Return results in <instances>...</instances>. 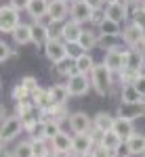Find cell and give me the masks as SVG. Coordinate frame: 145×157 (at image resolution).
Wrapping results in <instances>:
<instances>
[{
    "label": "cell",
    "mask_w": 145,
    "mask_h": 157,
    "mask_svg": "<svg viewBox=\"0 0 145 157\" xmlns=\"http://www.w3.org/2000/svg\"><path fill=\"white\" fill-rule=\"evenodd\" d=\"M86 2H88L93 9H103V6H105V0H86Z\"/></svg>",
    "instance_id": "obj_43"
},
{
    "label": "cell",
    "mask_w": 145,
    "mask_h": 157,
    "mask_svg": "<svg viewBox=\"0 0 145 157\" xmlns=\"http://www.w3.org/2000/svg\"><path fill=\"white\" fill-rule=\"evenodd\" d=\"M42 48H44V57H46L53 65L59 63V61H63L65 57H70V55H67V42H63L61 38H50Z\"/></svg>",
    "instance_id": "obj_5"
},
{
    "label": "cell",
    "mask_w": 145,
    "mask_h": 157,
    "mask_svg": "<svg viewBox=\"0 0 145 157\" xmlns=\"http://www.w3.org/2000/svg\"><path fill=\"white\" fill-rule=\"evenodd\" d=\"M9 4H11V6H15L17 11H27L30 0H9Z\"/></svg>",
    "instance_id": "obj_41"
},
{
    "label": "cell",
    "mask_w": 145,
    "mask_h": 157,
    "mask_svg": "<svg viewBox=\"0 0 145 157\" xmlns=\"http://www.w3.org/2000/svg\"><path fill=\"white\" fill-rule=\"evenodd\" d=\"M103 63H105V67H107L109 71L114 73H120L124 67H126V50L122 48H109L105 52V57H103Z\"/></svg>",
    "instance_id": "obj_8"
},
{
    "label": "cell",
    "mask_w": 145,
    "mask_h": 157,
    "mask_svg": "<svg viewBox=\"0 0 145 157\" xmlns=\"http://www.w3.org/2000/svg\"><path fill=\"white\" fill-rule=\"evenodd\" d=\"M124 149L128 155H143L145 153V134L135 132L133 136H128L124 140Z\"/></svg>",
    "instance_id": "obj_17"
},
{
    "label": "cell",
    "mask_w": 145,
    "mask_h": 157,
    "mask_svg": "<svg viewBox=\"0 0 145 157\" xmlns=\"http://www.w3.org/2000/svg\"><path fill=\"white\" fill-rule=\"evenodd\" d=\"M120 101L122 103H141V101H145V97L137 90L135 84H124L120 90Z\"/></svg>",
    "instance_id": "obj_26"
},
{
    "label": "cell",
    "mask_w": 145,
    "mask_h": 157,
    "mask_svg": "<svg viewBox=\"0 0 145 157\" xmlns=\"http://www.w3.org/2000/svg\"><path fill=\"white\" fill-rule=\"evenodd\" d=\"M55 71L59 73V75H63V78H70V75H74V73H78V69H76V59L65 57L63 61L55 63Z\"/></svg>",
    "instance_id": "obj_30"
},
{
    "label": "cell",
    "mask_w": 145,
    "mask_h": 157,
    "mask_svg": "<svg viewBox=\"0 0 145 157\" xmlns=\"http://www.w3.org/2000/svg\"><path fill=\"white\" fill-rule=\"evenodd\" d=\"M131 17H133L135 23H139L141 27H145V4H137L131 13Z\"/></svg>",
    "instance_id": "obj_34"
},
{
    "label": "cell",
    "mask_w": 145,
    "mask_h": 157,
    "mask_svg": "<svg viewBox=\"0 0 145 157\" xmlns=\"http://www.w3.org/2000/svg\"><path fill=\"white\" fill-rule=\"evenodd\" d=\"M141 50L145 52V36H143V42H141Z\"/></svg>",
    "instance_id": "obj_48"
},
{
    "label": "cell",
    "mask_w": 145,
    "mask_h": 157,
    "mask_svg": "<svg viewBox=\"0 0 145 157\" xmlns=\"http://www.w3.org/2000/svg\"><path fill=\"white\" fill-rule=\"evenodd\" d=\"M91 84L99 97H109L114 88V71H109L105 63H97L91 71Z\"/></svg>",
    "instance_id": "obj_1"
},
{
    "label": "cell",
    "mask_w": 145,
    "mask_h": 157,
    "mask_svg": "<svg viewBox=\"0 0 145 157\" xmlns=\"http://www.w3.org/2000/svg\"><path fill=\"white\" fill-rule=\"evenodd\" d=\"M19 15H21V11H17L15 6L2 4V9H0V32L2 34H13L21 23Z\"/></svg>",
    "instance_id": "obj_2"
},
{
    "label": "cell",
    "mask_w": 145,
    "mask_h": 157,
    "mask_svg": "<svg viewBox=\"0 0 145 157\" xmlns=\"http://www.w3.org/2000/svg\"><path fill=\"white\" fill-rule=\"evenodd\" d=\"M21 132H23V120H21L19 115H11V117H4V120H2V130H0L2 145L15 140Z\"/></svg>",
    "instance_id": "obj_3"
},
{
    "label": "cell",
    "mask_w": 145,
    "mask_h": 157,
    "mask_svg": "<svg viewBox=\"0 0 145 157\" xmlns=\"http://www.w3.org/2000/svg\"><path fill=\"white\" fill-rule=\"evenodd\" d=\"M93 153H95L97 157H111V151H109V149H105V147L101 145V143H97V145H95Z\"/></svg>",
    "instance_id": "obj_40"
},
{
    "label": "cell",
    "mask_w": 145,
    "mask_h": 157,
    "mask_svg": "<svg viewBox=\"0 0 145 157\" xmlns=\"http://www.w3.org/2000/svg\"><path fill=\"white\" fill-rule=\"evenodd\" d=\"M72 4L67 0H48V21L50 23H65L70 17Z\"/></svg>",
    "instance_id": "obj_7"
},
{
    "label": "cell",
    "mask_w": 145,
    "mask_h": 157,
    "mask_svg": "<svg viewBox=\"0 0 145 157\" xmlns=\"http://www.w3.org/2000/svg\"><path fill=\"white\" fill-rule=\"evenodd\" d=\"M63 157H78L76 153H67V155H63Z\"/></svg>",
    "instance_id": "obj_49"
},
{
    "label": "cell",
    "mask_w": 145,
    "mask_h": 157,
    "mask_svg": "<svg viewBox=\"0 0 145 157\" xmlns=\"http://www.w3.org/2000/svg\"><path fill=\"white\" fill-rule=\"evenodd\" d=\"M32 98H34V103H36V107H38L40 113H46L48 109L55 105V103H53V97H50V92H48V88H42V86L32 94Z\"/></svg>",
    "instance_id": "obj_19"
},
{
    "label": "cell",
    "mask_w": 145,
    "mask_h": 157,
    "mask_svg": "<svg viewBox=\"0 0 145 157\" xmlns=\"http://www.w3.org/2000/svg\"><path fill=\"white\" fill-rule=\"evenodd\" d=\"M135 86H137V90H139V92H141V94L145 97V73H143V71L139 73V78H137Z\"/></svg>",
    "instance_id": "obj_42"
},
{
    "label": "cell",
    "mask_w": 145,
    "mask_h": 157,
    "mask_svg": "<svg viewBox=\"0 0 145 157\" xmlns=\"http://www.w3.org/2000/svg\"><path fill=\"white\" fill-rule=\"evenodd\" d=\"M93 6L86 2V0H76L72 2V9H70V19L78 21V23H91V17H93Z\"/></svg>",
    "instance_id": "obj_11"
},
{
    "label": "cell",
    "mask_w": 145,
    "mask_h": 157,
    "mask_svg": "<svg viewBox=\"0 0 145 157\" xmlns=\"http://www.w3.org/2000/svg\"><path fill=\"white\" fill-rule=\"evenodd\" d=\"M67 126L74 134H80V132H91L93 130V117L84 113V111H74L70 113V120H67Z\"/></svg>",
    "instance_id": "obj_9"
},
{
    "label": "cell",
    "mask_w": 145,
    "mask_h": 157,
    "mask_svg": "<svg viewBox=\"0 0 145 157\" xmlns=\"http://www.w3.org/2000/svg\"><path fill=\"white\" fill-rule=\"evenodd\" d=\"M114 121L116 117L107 113V111H99L97 115H93V128H95L97 132H109V130H114Z\"/></svg>",
    "instance_id": "obj_18"
},
{
    "label": "cell",
    "mask_w": 145,
    "mask_h": 157,
    "mask_svg": "<svg viewBox=\"0 0 145 157\" xmlns=\"http://www.w3.org/2000/svg\"><path fill=\"white\" fill-rule=\"evenodd\" d=\"M65 86H67V90H70L72 97H84V94H88V90L93 88L91 75H84V73H74V75H70Z\"/></svg>",
    "instance_id": "obj_6"
},
{
    "label": "cell",
    "mask_w": 145,
    "mask_h": 157,
    "mask_svg": "<svg viewBox=\"0 0 145 157\" xmlns=\"http://www.w3.org/2000/svg\"><path fill=\"white\" fill-rule=\"evenodd\" d=\"M105 17H107V15H105V6H103V9H95V11H93V17H91V23L99 25Z\"/></svg>",
    "instance_id": "obj_38"
},
{
    "label": "cell",
    "mask_w": 145,
    "mask_h": 157,
    "mask_svg": "<svg viewBox=\"0 0 145 157\" xmlns=\"http://www.w3.org/2000/svg\"><path fill=\"white\" fill-rule=\"evenodd\" d=\"M126 4H131V6H137V4H141V0H124Z\"/></svg>",
    "instance_id": "obj_46"
},
{
    "label": "cell",
    "mask_w": 145,
    "mask_h": 157,
    "mask_svg": "<svg viewBox=\"0 0 145 157\" xmlns=\"http://www.w3.org/2000/svg\"><path fill=\"white\" fill-rule=\"evenodd\" d=\"M50 149L57 151L59 155H67V153H74V136L61 130L55 138H50Z\"/></svg>",
    "instance_id": "obj_14"
},
{
    "label": "cell",
    "mask_w": 145,
    "mask_h": 157,
    "mask_svg": "<svg viewBox=\"0 0 145 157\" xmlns=\"http://www.w3.org/2000/svg\"><path fill=\"white\" fill-rule=\"evenodd\" d=\"M61 132V121L57 120H44V134H46V140H50V138H55L57 134Z\"/></svg>",
    "instance_id": "obj_32"
},
{
    "label": "cell",
    "mask_w": 145,
    "mask_h": 157,
    "mask_svg": "<svg viewBox=\"0 0 145 157\" xmlns=\"http://www.w3.org/2000/svg\"><path fill=\"white\" fill-rule=\"evenodd\" d=\"M143 157H145V153H143Z\"/></svg>",
    "instance_id": "obj_52"
},
{
    "label": "cell",
    "mask_w": 145,
    "mask_h": 157,
    "mask_svg": "<svg viewBox=\"0 0 145 157\" xmlns=\"http://www.w3.org/2000/svg\"><path fill=\"white\" fill-rule=\"evenodd\" d=\"M111 157H131V155H128L126 151H124V153H122V151H116V153H111Z\"/></svg>",
    "instance_id": "obj_44"
},
{
    "label": "cell",
    "mask_w": 145,
    "mask_h": 157,
    "mask_svg": "<svg viewBox=\"0 0 145 157\" xmlns=\"http://www.w3.org/2000/svg\"><path fill=\"white\" fill-rule=\"evenodd\" d=\"M0 50H2V55H0V61H2V63H6V61L11 59V55H15L11 50V46H9L4 40H2V44H0Z\"/></svg>",
    "instance_id": "obj_39"
},
{
    "label": "cell",
    "mask_w": 145,
    "mask_h": 157,
    "mask_svg": "<svg viewBox=\"0 0 145 157\" xmlns=\"http://www.w3.org/2000/svg\"><path fill=\"white\" fill-rule=\"evenodd\" d=\"M78 44H80L86 52H88V50H93L95 46H99V32L84 29V32H82V36H80V40H78Z\"/></svg>",
    "instance_id": "obj_29"
},
{
    "label": "cell",
    "mask_w": 145,
    "mask_h": 157,
    "mask_svg": "<svg viewBox=\"0 0 145 157\" xmlns=\"http://www.w3.org/2000/svg\"><path fill=\"white\" fill-rule=\"evenodd\" d=\"M114 132L118 134L122 140H126V138H128V136H133L137 130H135L133 120H126V117H120V115H116V121H114Z\"/></svg>",
    "instance_id": "obj_21"
},
{
    "label": "cell",
    "mask_w": 145,
    "mask_h": 157,
    "mask_svg": "<svg viewBox=\"0 0 145 157\" xmlns=\"http://www.w3.org/2000/svg\"><path fill=\"white\" fill-rule=\"evenodd\" d=\"M13 157H36L34 155V145H32V140H21L19 145L15 147Z\"/></svg>",
    "instance_id": "obj_31"
},
{
    "label": "cell",
    "mask_w": 145,
    "mask_h": 157,
    "mask_svg": "<svg viewBox=\"0 0 145 157\" xmlns=\"http://www.w3.org/2000/svg\"><path fill=\"white\" fill-rule=\"evenodd\" d=\"M143 36H145V27H141L139 23H126L122 27V42L128 46V48H141V42H143Z\"/></svg>",
    "instance_id": "obj_4"
},
{
    "label": "cell",
    "mask_w": 145,
    "mask_h": 157,
    "mask_svg": "<svg viewBox=\"0 0 145 157\" xmlns=\"http://www.w3.org/2000/svg\"><path fill=\"white\" fill-rule=\"evenodd\" d=\"M118 115L133 121L139 120V117H145V101H141V103H120Z\"/></svg>",
    "instance_id": "obj_15"
},
{
    "label": "cell",
    "mask_w": 145,
    "mask_h": 157,
    "mask_svg": "<svg viewBox=\"0 0 145 157\" xmlns=\"http://www.w3.org/2000/svg\"><path fill=\"white\" fill-rule=\"evenodd\" d=\"M99 143V138L95 136V132H80V134H74V153L76 155H82V153H88L93 151L95 145Z\"/></svg>",
    "instance_id": "obj_10"
},
{
    "label": "cell",
    "mask_w": 145,
    "mask_h": 157,
    "mask_svg": "<svg viewBox=\"0 0 145 157\" xmlns=\"http://www.w3.org/2000/svg\"><path fill=\"white\" fill-rule=\"evenodd\" d=\"M72 2H76V0H72Z\"/></svg>",
    "instance_id": "obj_51"
},
{
    "label": "cell",
    "mask_w": 145,
    "mask_h": 157,
    "mask_svg": "<svg viewBox=\"0 0 145 157\" xmlns=\"http://www.w3.org/2000/svg\"><path fill=\"white\" fill-rule=\"evenodd\" d=\"M99 143L105 147V149H109L111 153H116V151H120L122 145H124V140H122L118 134L114 132V130H109V132H103L101 136H99Z\"/></svg>",
    "instance_id": "obj_24"
},
{
    "label": "cell",
    "mask_w": 145,
    "mask_h": 157,
    "mask_svg": "<svg viewBox=\"0 0 145 157\" xmlns=\"http://www.w3.org/2000/svg\"><path fill=\"white\" fill-rule=\"evenodd\" d=\"M48 92H50L55 105H67V101H70V97H72L65 84H53L50 88H48Z\"/></svg>",
    "instance_id": "obj_25"
},
{
    "label": "cell",
    "mask_w": 145,
    "mask_h": 157,
    "mask_svg": "<svg viewBox=\"0 0 145 157\" xmlns=\"http://www.w3.org/2000/svg\"><path fill=\"white\" fill-rule=\"evenodd\" d=\"M13 40L19 44V46H25V44H32V25L27 23H19V27L11 34Z\"/></svg>",
    "instance_id": "obj_27"
},
{
    "label": "cell",
    "mask_w": 145,
    "mask_h": 157,
    "mask_svg": "<svg viewBox=\"0 0 145 157\" xmlns=\"http://www.w3.org/2000/svg\"><path fill=\"white\" fill-rule=\"evenodd\" d=\"M48 42V25L44 21H34L32 23V44L44 46Z\"/></svg>",
    "instance_id": "obj_23"
},
{
    "label": "cell",
    "mask_w": 145,
    "mask_h": 157,
    "mask_svg": "<svg viewBox=\"0 0 145 157\" xmlns=\"http://www.w3.org/2000/svg\"><path fill=\"white\" fill-rule=\"evenodd\" d=\"M21 84L30 90V94H34L38 88H40V84H38V80L34 78V75H25V78H21Z\"/></svg>",
    "instance_id": "obj_36"
},
{
    "label": "cell",
    "mask_w": 145,
    "mask_h": 157,
    "mask_svg": "<svg viewBox=\"0 0 145 157\" xmlns=\"http://www.w3.org/2000/svg\"><path fill=\"white\" fill-rule=\"evenodd\" d=\"M97 32H99V36H114V38H120V36H122V23L114 21V19H109V17H105L101 23L97 25Z\"/></svg>",
    "instance_id": "obj_20"
},
{
    "label": "cell",
    "mask_w": 145,
    "mask_h": 157,
    "mask_svg": "<svg viewBox=\"0 0 145 157\" xmlns=\"http://www.w3.org/2000/svg\"><path fill=\"white\" fill-rule=\"evenodd\" d=\"M128 6H131V4H126L124 0H116V2H111V4H105V15H107L109 19L118 21V23H124V21L131 17Z\"/></svg>",
    "instance_id": "obj_13"
},
{
    "label": "cell",
    "mask_w": 145,
    "mask_h": 157,
    "mask_svg": "<svg viewBox=\"0 0 145 157\" xmlns=\"http://www.w3.org/2000/svg\"><path fill=\"white\" fill-rule=\"evenodd\" d=\"M50 140H42V138H32V145H34V155L36 157H44L50 151Z\"/></svg>",
    "instance_id": "obj_33"
},
{
    "label": "cell",
    "mask_w": 145,
    "mask_h": 157,
    "mask_svg": "<svg viewBox=\"0 0 145 157\" xmlns=\"http://www.w3.org/2000/svg\"><path fill=\"white\" fill-rule=\"evenodd\" d=\"M78 157H97L93 151H88V153H82V155H78Z\"/></svg>",
    "instance_id": "obj_47"
},
{
    "label": "cell",
    "mask_w": 145,
    "mask_h": 157,
    "mask_svg": "<svg viewBox=\"0 0 145 157\" xmlns=\"http://www.w3.org/2000/svg\"><path fill=\"white\" fill-rule=\"evenodd\" d=\"M95 65L97 63H95V59H93L91 52H82V55L76 59V69H78V73H84V75H91V71H93Z\"/></svg>",
    "instance_id": "obj_28"
},
{
    "label": "cell",
    "mask_w": 145,
    "mask_h": 157,
    "mask_svg": "<svg viewBox=\"0 0 145 157\" xmlns=\"http://www.w3.org/2000/svg\"><path fill=\"white\" fill-rule=\"evenodd\" d=\"M11 94H13V98H15V101H21V98L32 97V94H30V90H27V88H25L21 82H19V84H15V88H13Z\"/></svg>",
    "instance_id": "obj_35"
},
{
    "label": "cell",
    "mask_w": 145,
    "mask_h": 157,
    "mask_svg": "<svg viewBox=\"0 0 145 157\" xmlns=\"http://www.w3.org/2000/svg\"><path fill=\"white\" fill-rule=\"evenodd\" d=\"M82 32H84L82 23L74 21V19H67L65 23H61V40L67 44H76L82 36Z\"/></svg>",
    "instance_id": "obj_12"
},
{
    "label": "cell",
    "mask_w": 145,
    "mask_h": 157,
    "mask_svg": "<svg viewBox=\"0 0 145 157\" xmlns=\"http://www.w3.org/2000/svg\"><path fill=\"white\" fill-rule=\"evenodd\" d=\"M111 2H116V0H105V4H111Z\"/></svg>",
    "instance_id": "obj_50"
},
{
    "label": "cell",
    "mask_w": 145,
    "mask_h": 157,
    "mask_svg": "<svg viewBox=\"0 0 145 157\" xmlns=\"http://www.w3.org/2000/svg\"><path fill=\"white\" fill-rule=\"evenodd\" d=\"M82 52H86V50L82 48V46H80L78 42H76V44H67V55H70L72 59H78V57H80Z\"/></svg>",
    "instance_id": "obj_37"
},
{
    "label": "cell",
    "mask_w": 145,
    "mask_h": 157,
    "mask_svg": "<svg viewBox=\"0 0 145 157\" xmlns=\"http://www.w3.org/2000/svg\"><path fill=\"white\" fill-rule=\"evenodd\" d=\"M44 157H63V155H59L57 151H53V149H50V151H48V153H46Z\"/></svg>",
    "instance_id": "obj_45"
},
{
    "label": "cell",
    "mask_w": 145,
    "mask_h": 157,
    "mask_svg": "<svg viewBox=\"0 0 145 157\" xmlns=\"http://www.w3.org/2000/svg\"><path fill=\"white\" fill-rule=\"evenodd\" d=\"M27 15L34 21H42L48 15V0H30L27 4Z\"/></svg>",
    "instance_id": "obj_22"
},
{
    "label": "cell",
    "mask_w": 145,
    "mask_h": 157,
    "mask_svg": "<svg viewBox=\"0 0 145 157\" xmlns=\"http://www.w3.org/2000/svg\"><path fill=\"white\" fill-rule=\"evenodd\" d=\"M145 67V52L139 48H128L126 50V67L124 69H131V71L141 73Z\"/></svg>",
    "instance_id": "obj_16"
}]
</instances>
